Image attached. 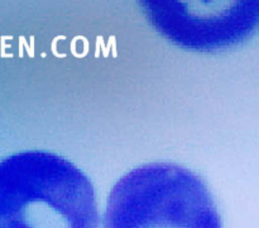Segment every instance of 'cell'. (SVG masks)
<instances>
[{
	"instance_id": "6da1fadb",
	"label": "cell",
	"mask_w": 259,
	"mask_h": 228,
	"mask_svg": "<svg viewBox=\"0 0 259 228\" xmlns=\"http://www.w3.org/2000/svg\"><path fill=\"white\" fill-rule=\"evenodd\" d=\"M93 182L47 151L0 160V228H98Z\"/></svg>"
},
{
	"instance_id": "7a4b0ae2",
	"label": "cell",
	"mask_w": 259,
	"mask_h": 228,
	"mask_svg": "<svg viewBox=\"0 0 259 228\" xmlns=\"http://www.w3.org/2000/svg\"><path fill=\"white\" fill-rule=\"evenodd\" d=\"M104 228H223V223L201 177L157 162L132 170L114 185Z\"/></svg>"
},
{
	"instance_id": "3957f363",
	"label": "cell",
	"mask_w": 259,
	"mask_h": 228,
	"mask_svg": "<svg viewBox=\"0 0 259 228\" xmlns=\"http://www.w3.org/2000/svg\"><path fill=\"white\" fill-rule=\"evenodd\" d=\"M147 19L182 48L214 51L248 40L259 28V0L142 2Z\"/></svg>"
}]
</instances>
